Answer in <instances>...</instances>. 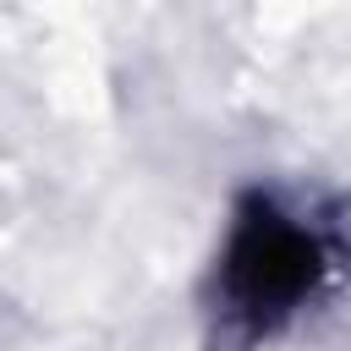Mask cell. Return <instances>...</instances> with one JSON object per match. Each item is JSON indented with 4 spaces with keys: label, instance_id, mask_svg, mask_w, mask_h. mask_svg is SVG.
Listing matches in <instances>:
<instances>
[{
    "label": "cell",
    "instance_id": "1",
    "mask_svg": "<svg viewBox=\"0 0 351 351\" xmlns=\"http://www.w3.org/2000/svg\"><path fill=\"white\" fill-rule=\"evenodd\" d=\"M335 274L329 236L285 208L274 192H247L230 214L219 274H214V313L219 340L230 351H252L274 329H285Z\"/></svg>",
    "mask_w": 351,
    "mask_h": 351
}]
</instances>
